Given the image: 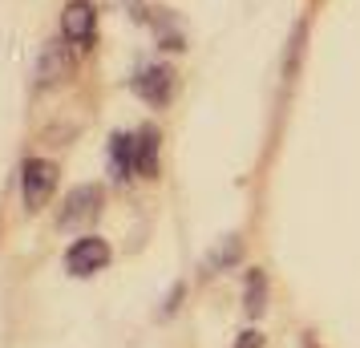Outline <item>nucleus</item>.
Masks as SVG:
<instances>
[{"instance_id": "nucleus-9", "label": "nucleus", "mask_w": 360, "mask_h": 348, "mask_svg": "<svg viewBox=\"0 0 360 348\" xmlns=\"http://www.w3.org/2000/svg\"><path fill=\"white\" fill-rule=\"evenodd\" d=\"M243 308L251 316H263L267 312V276H263L259 267L247 276V288H243Z\"/></svg>"}, {"instance_id": "nucleus-6", "label": "nucleus", "mask_w": 360, "mask_h": 348, "mask_svg": "<svg viewBox=\"0 0 360 348\" xmlns=\"http://www.w3.org/2000/svg\"><path fill=\"white\" fill-rule=\"evenodd\" d=\"M98 211H101V186H77V191H69L65 202H61L57 227H82V223H89Z\"/></svg>"}, {"instance_id": "nucleus-11", "label": "nucleus", "mask_w": 360, "mask_h": 348, "mask_svg": "<svg viewBox=\"0 0 360 348\" xmlns=\"http://www.w3.org/2000/svg\"><path fill=\"white\" fill-rule=\"evenodd\" d=\"M235 348H263V332H259V328H247V332H239V340H235Z\"/></svg>"}, {"instance_id": "nucleus-3", "label": "nucleus", "mask_w": 360, "mask_h": 348, "mask_svg": "<svg viewBox=\"0 0 360 348\" xmlns=\"http://www.w3.org/2000/svg\"><path fill=\"white\" fill-rule=\"evenodd\" d=\"M94 33H98V8L89 0H69L65 13H61V37L77 49H89Z\"/></svg>"}, {"instance_id": "nucleus-7", "label": "nucleus", "mask_w": 360, "mask_h": 348, "mask_svg": "<svg viewBox=\"0 0 360 348\" xmlns=\"http://www.w3.org/2000/svg\"><path fill=\"white\" fill-rule=\"evenodd\" d=\"M110 166H114V179L138 174V138L134 134H114L110 138Z\"/></svg>"}, {"instance_id": "nucleus-10", "label": "nucleus", "mask_w": 360, "mask_h": 348, "mask_svg": "<svg viewBox=\"0 0 360 348\" xmlns=\"http://www.w3.org/2000/svg\"><path fill=\"white\" fill-rule=\"evenodd\" d=\"M239 251H243V247H239V239H227V251L219 247V251L211 255V264H207V267H211V271H219V267H231L235 259H239Z\"/></svg>"}, {"instance_id": "nucleus-8", "label": "nucleus", "mask_w": 360, "mask_h": 348, "mask_svg": "<svg viewBox=\"0 0 360 348\" xmlns=\"http://www.w3.org/2000/svg\"><path fill=\"white\" fill-rule=\"evenodd\" d=\"M134 138H138V174H142V179H154V174H158V142H162V138H158V130H138L134 134Z\"/></svg>"}, {"instance_id": "nucleus-1", "label": "nucleus", "mask_w": 360, "mask_h": 348, "mask_svg": "<svg viewBox=\"0 0 360 348\" xmlns=\"http://www.w3.org/2000/svg\"><path fill=\"white\" fill-rule=\"evenodd\" d=\"M57 191V166L49 158H29L20 166V199L29 211H41Z\"/></svg>"}, {"instance_id": "nucleus-4", "label": "nucleus", "mask_w": 360, "mask_h": 348, "mask_svg": "<svg viewBox=\"0 0 360 348\" xmlns=\"http://www.w3.org/2000/svg\"><path fill=\"white\" fill-rule=\"evenodd\" d=\"M134 94L150 105H166V101L174 98V69L170 65H146L138 69V77H134Z\"/></svg>"}, {"instance_id": "nucleus-5", "label": "nucleus", "mask_w": 360, "mask_h": 348, "mask_svg": "<svg viewBox=\"0 0 360 348\" xmlns=\"http://www.w3.org/2000/svg\"><path fill=\"white\" fill-rule=\"evenodd\" d=\"M73 73V57H69V41L61 45V37L45 45L41 53V61H37V89H53V85H61Z\"/></svg>"}, {"instance_id": "nucleus-2", "label": "nucleus", "mask_w": 360, "mask_h": 348, "mask_svg": "<svg viewBox=\"0 0 360 348\" xmlns=\"http://www.w3.org/2000/svg\"><path fill=\"white\" fill-rule=\"evenodd\" d=\"M105 264H110V243L98 239V235H82V239L65 251V267H69V276H77V280L98 276Z\"/></svg>"}]
</instances>
